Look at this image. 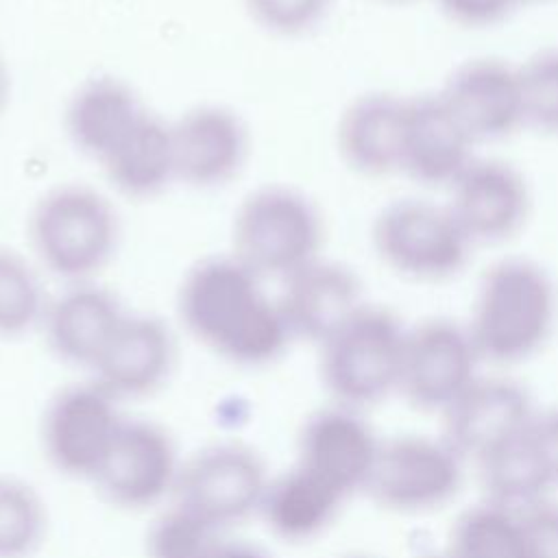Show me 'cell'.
I'll return each instance as SVG.
<instances>
[{
	"mask_svg": "<svg viewBox=\"0 0 558 558\" xmlns=\"http://www.w3.org/2000/svg\"><path fill=\"white\" fill-rule=\"evenodd\" d=\"M177 312L194 340L238 366L270 364L294 340L277 296L233 253L209 255L187 268Z\"/></svg>",
	"mask_w": 558,
	"mask_h": 558,
	"instance_id": "obj_1",
	"label": "cell"
},
{
	"mask_svg": "<svg viewBox=\"0 0 558 558\" xmlns=\"http://www.w3.org/2000/svg\"><path fill=\"white\" fill-rule=\"evenodd\" d=\"M558 323V286L525 255L493 262L480 277L464 320L482 362L512 366L538 355Z\"/></svg>",
	"mask_w": 558,
	"mask_h": 558,
	"instance_id": "obj_2",
	"label": "cell"
},
{
	"mask_svg": "<svg viewBox=\"0 0 558 558\" xmlns=\"http://www.w3.org/2000/svg\"><path fill=\"white\" fill-rule=\"evenodd\" d=\"M28 242L37 264L50 275L65 283L94 281L118 251L120 218L96 187L61 183L35 201Z\"/></svg>",
	"mask_w": 558,
	"mask_h": 558,
	"instance_id": "obj_3",
	"label": "cell"
},
{
	"mask_svg": "<svg viewBox=\"0 0 558 558\" xmlns=\"http://www.w3.org/2000/svg\"><path fill=\"white\" fill-rule=\"evenodd\" d=\"M323 216L299 187L268 183L251 190L231 222V253L262 279H286L323 255Z\"/></svg>",
	"mask_w": 558,
	"mask_h": 558,
	"instance_id": "obj_4",
	"label": "cell"
},
{
	"mask_svg": "<svg viewBox=\"0 0 558 558\" xmlns=\"http://www.w3.org/2000/svg\"><path fill=\"white\" fill-rule=\"evenodd\" d=\"M408 325L373 303L318 344L323 386L336 403L364 410L399 390Z\"/></svg>",
	"mask_w": 558,
	"mask_h": 558,
	"instance_id": "obj_5",
	"label": "cell"
},
{
	"mask_svg": "<svg viewBox=\"0 0 558 558\" xmlns=\"http://www.w3.org/2000/svg\"><path fill=\"white\" fill-rule=\"evenodd\" d=\"M371 244L386 268L421 283L458 277L475 251L447 203L418 196L384 205L373 218Z\"/></svg>",
	"mask_w": 558,
	"mask_h": 558,
	"instance_id": "obj_6",
	"label": "cell"
},
{
	"mask_svg": "<svg viewBox=\"0 0 558 558\" xmlns=\"http://www.w3.org/2000/svg\"><path fill=\"white\" fill-rule=\"evenodd\" d=\"M464 466L442 434H401L381 440L364 493L386 510L429 512L458 495Z\"/></svg>",
	"mask_w": 558,
	"mask_h": 558,
	"instance_id": "obj_7",
	"label": "cell"
},
{
	"mask_svg": "<svg viewBox=\"0 0 558 558\" xmlns=\"http://www.w3.org/2000/svg\"><path fill=\"white\" fill-rule=\"evenodd\" d=\"M124 418L120 401L92 377L70 384L44 410V453L59 473L92 482Z\"/></svg>",
	"mask_w": 558,
	"mask_h": 558,
	"instance_id": "obj_8",
	"label": "cell"
},
{
	"mask_svg": "<svg viewBox=\"0 0 558 558\" xmlns=\"http://www.w3.org/2000/svg\"><path fill=\"white\" fill-rule=\"evenodd\" d=\"M268 480L251 447L216 442L181 464L172 495L177 504L225 530L259 514Z\"/></svg>",
	"mask_w": 558,
	"mask_h": 558,
	"instance_id": "obj_9",
	"label": "cell"
},
{
	"mask_svg": "<svg viewBox=\"0 0 558 558\" xmlns=\"http://www.w3.org/2000/svg\"><path fill=\"white\" fill-rule=\"evenodd\" d=\"M482 357L464 323L434 316L405 331L399 390L423 412H445L482 373Z\"/></svg>",
	"mask_w": 558,
	"mask_h": 558,
	"instance_id": "obj_10",
	"label": "cell"
},
{
	"mask_svg": "<svg viewBox=\"0 0 558 558\" xmlns=\"http://www.w3.org/2000/svg\"><path fill=\"white\" fill-rule=\"evenodd\" d=\"M181 462L168 432L142 418H124L92 484L116 508L144 510L174 493Z\"/></svg>",
	"mask_w": 558,
	"mask_h": 558,
	"instance_id": "obj_11",
	"label": "cell"
},
{
	"mask_svg": "<svg viewBox=\"0 0 558 558\" xmlns=\"http://www.w3.org/2000/svg\"><path fill=\"white\" fill-rule=\"evenodd\" d=\"M445 192V203L475 248L508 242L530 218V185L506 159L477 155Z\"/></svg>",
	"mask_w": 558,
	"mask_h": 558,
	"instance_id": "obj_12",
	"label": "cell"
},
{
	"mask_svg": "<svg viewBox=\"0 0 558 558\" xmlns=\"http://www.w3.org/2000/svg\"><path fill=\"white\" fill-rule=\"evenodd\" d=\"M379 445L381 438L362 410L333 401L305 418L296 442V464L351 497L364 493Z\"/></svg>",
	"mask_w": 558,
	"mask_h": 558,
	"instance_id": "obj_13",
	"label": "cell"
},
{
	"mask_svg": "<svg viewBox=\"0 0 558 558\" xmlns=\"http://www.w3.org/2000/svg\"><path fill=\"white\" fill-rule=\"evenodd\" d=\"M536 412L527 388L519 381L501 375H480L442 412V436L466 464H475L523 434Z\"/></svg>",
	"mask_w": 558,
	"mask_h": 558,
	"instance_id": "obj_14",
	"label": "cell"
},
{
	"mask_svg": "<svg viewBox=\"0 0 558 558\" xmlns=\"http://www.w3.org/2000/svg\"><path fill=\"white\" fill-rule=\"evenodd\" d=\"M477 155V142L438 92L405 98L399 174L421 187L447 190Z\"/></svg>",
	"mask_w": 558,
	"mask_h": 558,
	"instance_id": "obj_15",
	"label": "cell"
},
{
	"mask_svg": "<svg viewBox=\"0 0 558 558\" xmlns=\"http://www.w3.org/2000/svg\"><path fill=\"white\" fill-rule=\"evenodd\" d=\"M438 94L477 146L523 131L517 63L497 57L466 59L449 72Z\"/></svg>",
	"mask_w": 558,
	"mask_h": 558,
	"instance_id": "obj_16",
	"label": "cell"
},
{
	"mask_svg": "<svg viewBox=\"0 0 558 558\" xmlns=\"http://www.w3.org/2000/svg\"><path fill=\"white\" fill-rule=\"evenodd\" d=\"M172 126L177 181L211 190L240 174L248 157V129L238 111L203 102L183 111Z\"/></svg>",
	"mask_w": 558,
	"mask_h": 558,
	"instance_id": "obj_17",
	"label": "cell"
},
{
	"mask_svg": "<svg viewBox=\"0 0 558 558\" xmlns=\"http://www.w3.org/2000/svg\"><path fill=\"white\" fill-rule=\"evenodd\" d=\"M174 336L159 316L126 312L92 366L89 377L122 403L161 388L174 366Z\"/></svg>",
	"mask_w": 558,
	"mask_h": 558,
	"instance_id": "obj_18",
	"label": "cell"
},
{
	"mask_svg": "<svg viewBox=\"0 0 558 558\" xmlns=\"http://www.w3.org/2000/svg\"><path fill=\"white\" fill-rule=\"evenodd\" d=\"M277 303L292 338L318 347L368 301L351 266L318 255L281 279Z\"/></svg>",
	"mask_w": 558,
	"mask_h": 558,
	"instance_id": "obj_19",
	"label": "cell"
},
{
	"mask_svg": "<svg viewBox=\"0 0 558 558\" xmlns=\"http://www.w3.org/2000/svg\"><path fill=\"white\" fill-rule=\"evenodd\" d=\"M124 314L113 292L96 281H78L48 299L39 327L57 360L92 371Z\"/></svg>",
	"mask_w": 558,
	"mask_h": 558,
	"instance_id": "obj_20",
	"label": "cell"
},
{
	"mask_svg": "<svg viewBox=\"0 0 558 558\" xmlns=\"http://www.w3.org/2000/svg\"><path fill=\"white\" fill-rule=\"evenodd\" d=\"M405 96L366 92L355 96L336 124V148L347 168L362 177L399 174Z\"/></svg>",
	"mask_w": 558,
	"mask_h": 558,
	"instance_id": "obj_21",
	"label": "cell"
},
{
	"mask_svg": "<svg viewBox=\"0 0 558 558\" xmlns=\"http://www.w3.org/2000/svg\"><path fill=\"white\" fill-rule=\"evenodd\" d=\"M146 109L126 81L113 74H96L68 98L63 129L70 144L98 163Z\"/></svg>",
	"mask_w": 558,
	"mask_h": 558,
	"instance_id": "obj_22",
	"label": "cell"
},
{
	"mask_svg": "<svg viewBox=\"0 0 558 558\" xmlns=\"http://www.w3.org/2000/svg\"><path fill=\"white\" fill-rule=\"evenodd\" d=\"M98 166L122 196L144 201L161 194L177 181L170 122L146 109Z\"/></svg>",
	"mask_w": 558,
	"mask_h": 558,
	"instance_id": "obj_23",
	"label": "cell"
},
{
	"mask_svg": "<svg viewBox=\"0 0 558 558\" xmlns=\"http://www.w3.org/2000/svg\"><path fill=\"white\" fill-rule=\"evenodd\" d=\"M344 499L325 480L294 462V466L268 480L259 514L275 536L303 543L331 525Z\"/></svg>",
	"mask_w": 558,
	"mask_h": 558,
	"instance_id": "obj_24",
	"label": "cell"
},
{
	"mask_svg": "<svg viewBox=\"0 0 558 558\" xmlns=\"http://www.w3.org/2000/svg\"><path fill=\"white\" fill-rule=\"evenodd\" d=\"M475 469L484 488V499L519 512L549 499L556 490L545 462L532 442L530 427L477 460Z\"/></svg>",
	"mask_w": 558,
	"mask_h": 558,
	"instance_id": "obj_25",
	"label": "cell"
},
{
	"mask_svg": "<svg viewBox=\"0 0 558 558\" xmlns=\"http://www.w3.org/2000/svg\"><path fill=\"white\" fill-rule=\"evenodd\" d=\"M449 558H532L523 512L482 499L451 525Z\"/></svg>",
	"mask_w": 558,
	"mask_h": 558,
	"instance_id": "obj_26",
	"label": "cell"
},
{
	"mask_svg": "<svg viewBox=\"0 0 558 558\" xmlns=\"http://www.w3.org/2000/svg\"><path fill=\"white\" fill-rule=\"evenodd\" d=\"M48 299L37 268L0 244V338H20L41 325Z\"/></svg>",
	"mask_w": 558,
	"mask_h": 558,
	"instance_id": "obj_27",
	"label": "cell"
},
{
	"mask_svg": "<svg viewBox=\"0 0 558 558\" xmlns=\"http://www.w3.org/2000/svg\"><path fill=\"white\" fill-rule=\"evenodd\" d=\"M46 504L24 480L0 475V558H31L46 536Z\"/></svg>",
	"mask_w": 558,
	"mask_h": 558,
	"instance_id": "obj_28",
	"label": "cell"
},
{
	"mask_svg": "<svg viewBox=\"0 0 558 558\" xmlns=\"http://www.w3.org/2000/svg\"><path fill=\"white\" fill-rule=\"evenodd\" d=\"M222 530L174 501L155 519L146 536L148 558H211Z\"/></svg>",
	"mask_w": 558,
	"mask_h": 558,
	"instance_id": "obj_29",
	"label": "cell"
},
{
	"mask_svg": "<svg viewBox=\"0 0 558 558\" xmlns=\"http://www.w3.org/2000/svg\"><path fill=\"white\" fill-rule=\"evenodd\" d=\"M523 129L558 135V46L541 48L517 63Z\"/></svg>",
	"mask_w": 558,
	"mask_h": 558,
	"instance_id": "obj_30",
	"label": "cell"
},
{
	"mask_svg": "<svg viewBox=\"0 0 558 558\" xmlns=\"http://www.w3.org/2000/svg\"><path fill=\"white\" fill-rule=\"evenodd\" d=\"M248 20L275 37H303L331 13L333 0H242Z\"/></svg>",
	"mask_w": 558,
	"mask_h": 558,
	"instance_id": "obj_31",
	"label": "cell"
},
{
	"mask_svg": "<svg viewBox=\"0 0 558 558\" xmlns=\"http://www.w3.org/2000/svg\"><path fill=\"white\" fill-rule=\"evenodd\" d=\"M438 11L462 28H490L506 22L519 0H434Z\"/></svg>",
	"mask_w": 558,
	"mask_h": 558,
	"instance_id": "obj_32",
	"label": "cell"
},
{
	"mask_svg": "<svg viewBox=\"0 0 558 558\" xmlns=\"http://www.w3.org/2000/svg\"><path fill=\"white\" fill-rule=\"evenodd\" d=\"M532 558H558V499L549 497L523 512Z\"/></svg>",
	"mask_w": 558,
	"mask_h": 558,
	"instance_id": "obj_33",
	"label": "cell"
},
{
	"mask_svg": "<svg viewBox=\"0 0 558 558\" xmlns=\"http://www.w3.org/2000/svg\"><path fill=\"white\" fill-rule=\"evenodd\" d=\"M530 436L554 486L558 488V405L536 412L530 425Z\"/></svg>",
	"mask_w": 558,
	"mask_h": 558,
	"instance_id": "obj_34",
	"label": "cell"
},
{
	"mask_svg": "<svg viewBox=\"0 0 558 558\" xmlns=\"http://www.w3.org/2000/svg\"><path fill=\"white\" fill-rule=\"evenodd\" d=\"M211 558H270L262 547L242 543V541H225L218 545Z\"/></svg>",
	"mask_w": 558,
	"mask_h": 558,
	"instance_id": "obj_35",
	"label": "cell"
},
{
	"mask_svg": "<svg viewBox=\"0 0 558 558\" xmlns=\"http://www.w3.org/2000/svg\"><path fill=\"white\" fill-rule=\"evenodd\" d=\"M9 89H11V76H9V70H7V63H4V57L0 54V113L9 100Z\"/></svg>",
	"mask_w": 558,
	"mask_h": 558,
	"instance_id": "obj_36",
	"label": "cell"
},
{
	"mask_svg": "<svg viewBox=\"0 0 558 558\" xmlns=\"http://www.w3.org/2000/svg\"><path fill=\"white\" fill-rule=\"evenodd\" d=\"M416 558H449L447 556V551H429V554H421V556H416Z\"/></svg>",
	"mask_w": 558,
	"mask_h": 558,
	"instance_id": "obj_37",
	"label": "cell"
},
{
	"mask_svg": "<svg viewBox=\"0 0 558 558\" xmlns=\"http://www.w3.org/2000/svg\"><path fill=\"white\" fill-rule=\"evenodd\" d=\"M340 558H375V556L362 554V551H353V554H344V556H340Z\"/></svg>",
	"mask_w": 558,
	"mask_h": 558,
	"instance_id": "obj_38",
	"label": "cell"
},
{
	"mask_svg": "<svg viewBox=\"0 0 558 558\" xmlns=\"http://www.w3.org/2000/svg\"><path fill=\"white\" fill-rule=\"evenodd\" d=\"M379 2H386V4H410L414 0H379Z\"/></svg>",
	"mask_w": 558,
	"mask_h": 558,
	"instance_id": "obj_39",
	"label": "cell"
},
{
	"mask_svg": "<svg viewBox=\"0 0 558 558\" xmlns=\"http://www.w3.org/2000/svg\"><path fill=\"white\" fill-rule=\"evenodd\" d=\"M536 2H549V0H519V4H536Z\"/></svg>",
	"mask_w": 558,
	"mask_h": 558,
	"instance_id": "obj_40",
	"label": "cell"
}]
</instances>
